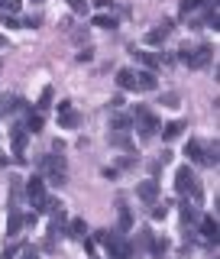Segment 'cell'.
Segmentation results:
<instances>
[{
  "instance_id": "cell-6",
  "label": "cell",
  "mask_w": 220,
  "mask_h": 259,
  "mask_svg": "<svg viewBox=\"0 0 220 259\" xmlns=\"http://www.w3.org/2000/svg\"><path fill=\"white\" fill-rule=\"evenodd\" d=\"M104 249H107V256H110V259H133V243L123 240L120 233H113L110 243H107Z\"/></svg>"
},
{
  "instance_id": "cell-9",
  "label": "cell",
  "mask_w": 220,
  "mask_h": 259,
  "mask_svg": "<svg viewBox=\"0 0 220 259\" xmlns=\"http://www.w3.org/2000/svg\"><path fill=\"white\" fill-rule=\"evenodd\" d=\"M185 156H188L194 165H207V156H204V146H201L198 140H191L188 143V149H185Z\"/></svg>"
},
{
  "instance_id": "cell-36",
  "label": "cell",
  "mask_w": 220,
  "mask_h": 259,
  "mask_svg": "<svg viewBox=\"0 0 220 259\" xmlns=\"http://www.w3.org/2000/svg\"><path fill=\"white\" fill-rule=\"evenodd\" d=\"M23 259H39V253L32 246H26V249H23Z\"/></svg>"
},
{
  "instance_id": "cell-4",
  "label": "cell",
  "mask_w": 220,
  "mask_h": 259,
  "mask_svg": "<svg viewBox=\"0 0 220 259\" xmlns=\"http://www.w3.org/2000/svg\"><path fill=\"white\" fill-rule=\"evenodd\" d=\"M133 123H136V130H140V136L143 140H152L156 136V130H159V120L152 117L146 107H136V113H133Z\"/></svg>"
},
{
  "instance_id": "cell-7",
  "label": "cell",
  "mask_w": 220,
  "mask_h": 259,
  "mask_svg": "<svg viewBox=\"0 0 220 259\" xmlns=\"http://www.w3.org/2000/svg\"><path fill=\"white\" fill-rule=\"evenodd\" d=\"M59 123L65 130H75L81 123V117L75 113V107H71V101H59Z\"/></svg>"
},
{
  "instance_id": "cell-27",
  "label": "cell",
  "mask_w": 220,
  "mask_h": 259,
  "mask_svg": "<svg viewBox=\"0 0 220 259\" xmlns=\"http://www.w3.org/2000/svg\"><path fill=\"white\" fill-rule=\"evenodd\" d=\"M20 4H23V0H0V10H20Z\"/></svg>"
},
{
  "instance_id": "cell-35",
  "label": "cell",
  "mask_w": 220,
  "mask_h": 259,
  "mask_svg": "<svg viewBox=\"0 0 220 259\" xmlns=\"http://www.w3.org/2000/svg\"><path fill=\"white\" fill-rule=\"evenodd\" d=\"M16 253H20V246H7V249H4V259H13Z\"/></svg>"
},
{
  "instance_id": "cell-25",
  "label": "cell",
  "mask_w": 220,
  "mask_h": 259,
  "mask_svg": "<svg viewBox=\"0 0 220 259\" xmlns=\"http://www.w3.org/2000/svg\"><path fill=\"white\" fill-rule=\"evenodd\" d=\"M149 249H152V256H162V253L168 249V243H165V240H152V246H149Z\"/></svg>"
},
{
  "instance_id": "cell-34",
  "label": "cell",
  "mask_w": 220,
  "mask_h": 259,
  "mask_svg": "<svg viewBox=\"0 0 220 259\" xmlns=\"http://www.w3.org/2000/svg\"><path fill=\"white\" fill-rule=\"evenodd\" d=\"M91 59H94L91 49H81V52H78V62H91Z\"/></svg>"
},
{
  "instance_id": "cell-24",
  "label": "cell",
  "mask_w": 220,
  "mask_h": 259,
  "mask_svg": "<svg viewBox=\"0 0 220 259\" xmlns=\"http://www.w3.org/2000/svg\"><path fill=\"white\" fill-rule=\"evenodd\" d=\"M204 4V0H182V16H188V13H194L198 7Z\"/></svg>"
},
{
  "instance_id": "cell-20",
  "label": "cell",
  "mask_w": 220,
  "mask_h": 259,
  "mask_svg": "<svg viewBox=\"0 0 220 259\" xmlns=\"http://www.w3.org/2000/svg\"><path fill=\"white\" fill-rule=\"evenodd\" d=\"M23 130H26V133H39V130H42V113H29V117H26V126H23Z\"/></svg>"
},
{
  "instance_id": "cell-15",
  "label": "cell",
  "mask_w": 220,
  "mask_h": 259,
  "mask_svg": "<svg viewBox=\"0 0 220 259\" xmlns=\"http://www.w3.org/2000/svg\"><path fill=\"white\" fill-rule=\"evenodd\" d=\"M68 237H75V240H87V224L81 221V217H75V221L68 224Z\"/></svg>"
},
{
  "instance_id": "cell-28",
  "label": "cell",
  "mask_w": 220,
  "mask_h": 259,
  "mask_svg": "<svg viewBox=\"0 0 220 259\" xmlns=\"http://www.w3.org/2000/svg\"><path fill=\"white\" fill-rule=\"evenodd\" d=\"M129 123H133V120H129V117H120V113H117V117H113V130H126Z\"/></svg>"
},
{
  "instance_id": "cell-11",
  "label": "cell",
  "mask_w": 220,
  "mask_h": 259,
  "mask_svg": "<svg viewBox=\"0 0 220 259\" xmlns=\"http://www.w3.org/2000/svg\"><path fill=\"white\" fill-rule=\"evenodd\" d=\"M117 84L123 88V91H136V71L133 68H120L117 71Z\"/></svg>"
},
{
  "instance_id": "cell-17",
  "label": "cell",
  "mask_w": 220,
  "mask_h": 259,
  "mask_svg": "<svg viewBox=\"0 0 220 259\" xmlns=\"http://www.w3.org/2000/svg\"><path fill=\"white\" fill-rule=\"evenodd\" d=\"M117 207H120V230H129L133 227V214H129L126 201H117Z\"/></svg>"
},
{
  "instance_id": "cell-5",
  "label": "cell",
  "mask_w": 220,
  "mask_h": 259,
  "mask_svg": "<svg viewBox=\"0 0 220 259\" xmlns=\"http://www.w3.org/2000/svg\"><path fill=\"white\" fill-rule=\"evenodd\" d=\"M39 172H49V178L52 175H65V156L62 152H49V156H39L36 159Z\"/></svg>"
},
{
  "instance_id": "cell-12",
  "label": "cell",
  "mask_w": 220,
  "mask_h": 259,
  "mask_svg": "<svg viewBox=\"0 0 220 259\" xmlns=\"http://www.w3.org/2000/svg\"><path fill=\"white\" fill-rule=\"evenodd\" d=\"M172 29H175V23H172V20H162V23H159V26L152 29V32H149L146 39H149V42H162V39H165L168 32H172Z\"/></svg>"
},
{
  "instance_id": "cell-37",
  "label": "cell",
  "mask_w": 220,
  "mask_h": 259,
  "mask_svg": "<svg viewBox=\"0 0 220 259\" xmlns=\"http://www.w3.org/2000/svg\"><path fill=\"white\" fill-rule=\"evenodd\" d=\"M94 4H97V7L104 10V7H113V0H94Z\"/></svg>"
},
{
  "instance_id": "cell-16",
  "label": "cell",
  "mask_w": 220,
  "mask_h": 259,
  "mask_svg": "<svg viewBox=\"0 0 220 259\" xmlns=\"http://www.w3.org/2000/svg\"><path fill=\"white\" fill-rule=\"evenodd\" d=\"M10 140H13V152H16V156H23V146H26V130H23V126H16Z\"/></svg>"
},
{
  "instance_id": "cell-22",
  "label": "cell",
  "mask_w": 220,
  "mask_h": 259,
  "mask_svg": "<svg viewBox=\"0 0 220 259\" xmlns=\"http://www.w3.org/2000/svg\"><path fill=\"white\" fill-rule=\"evenodd\" d=\"M110 143H113V146H120V149H129V136H126V130H113V133H110Z\"/></svg>"
},
{
  "instance_id": "cell-29",
  "label": "cell",
  "mask_w": 220,
  "mask_h": 259,
  "mask_svg": "<svg viewBox=\"0 0 220 259\" xmlns=\"http://www.w3.org/2000/svg\"><path fill=\"white\" fill-rule=\"evenodd\" d=\"M165 214H168V204H152V217H156V221H162Z\"/></svg>"
},
{
  "instance_id": "cell-38",
  "label": "cell",
  "mask_w": 220,
  "mask_h": 259,
  "mask_svg": "<svg viewBox=\"0 0 220 259\" xmlns=\"http://www.w3.org/2000/svg\"><path fill=\"white\" fill-rule=\"evenodd\" d=\"M4 46H7V39H4V36H0V49H4Z\"/></svg>"
},
{
  "instance_id": "cell-8",
  "label": "cell",
  "mask_w": 220,
  "mask_h": 259,
  "mask_svg": "<svg viewBox=\"0 0 220 259\" xmlns=\"http://www.w3.org/2000/svg\"><path fill=\"white\" fill-rule=\"evenodd\" d=\"M136 194H140V201H146V204H156V198H159V182H156V178H146V182H140Z\"/></svg>"
},
{
  "instance_id": "cell-26",
  "label": "cell",
  "mask_w": 220,
  "mask_h": 259,
  "mask_svg": "<svg viewBox=\"0 0 220 259\" xmlns=\"http://www.w3.org/2000/svg\"><path fill=\"white\" fill-rule=\"evenodd\" d=\"M68 7L75 13H87V0H68Z\"/></svg>"
},
{
  "instance_id": "cell-32",
  "label": "cell",
  "mask_w": 220,
  "mask_h": 259,
  "mask_svg": "<svg viewBox=\"0 0 220 259\" xmlns=\"http://www.w3.org/2000/svg\"><path fill=\"white\" fill-rule=\"evenodd\" d=\"M162 104L165 107H178V94H162Z\"/></svg>"
},
{
  "instance_id": "cell-31",
  "label": "cell",
  "mask_w": 220,
  "mask_h": 259,
  "mask_svg": "<svg viewBox=\"0 0 220 259\" xmlns=\"http://www.w3.org/2000/svg\"><path fill=\"white\" fill-rule=\"evenodd\" d=\"M110 237H113V230H97V243H101V246H107Z\"/></svg>"
},
{
  "instance_id": "cell-30",
  "label": "cell",
  "mask_w": 220,
  "mask_h": 259,
  "mask_svg": "<svg viewBox=\"0 0 220 259\" xmlns=\"http://www.w3.org/2000/svg\"><path fill=\"white\" fill-rule=\"evenodd\" d=\"M49 101H52V88H46L42 97H39V110H46V107H49Z\"/></svg>"
},
{
  "instance_id": "cell-13",
  "label": "cell",
  "mask_w": 220,
  "mask_h": 259,
  "mask_svg": "<svg viewBox=\"0 0 220 259\" xmlns=\"http://www.w3.org/2000/svg\"><path fill=\"white\" fill-rule=\"evenodd\" d=\"M26 224V217L20 214V210L13 207V214H10V221H7V237H16V233H20V227Z\"/></svg>"
},
{
  "instance_id": "cell-23",
  "label": "cell",
  "mask_w": 220,
  "mask_h": 259,
  "mask_svg": "<svg viewBox=\"0 0 220 259\" xmlns=\"http://www.w3.org/2000/svg\"><path fill=\"white\" fill-rule=\"evenodd\" d=\"M94 26H101V29H113V26H117V20H113V16H107V13H97V16H94Z\"/></svg>"
},
{
  "instance_id": "cell-18",
  "label": "cell",
  "mask_w": 220,
  "mask_h": 259,
  "mask_svg": "<svg viewBox=\"0 0 220 259\" xmlns=\"http://www.w3.org/2000/svg\"><path fill=\"white\" fill-rule=\"evenodd\" d=\"M182 130H185L182 120H172V123L162 126V136H165V140H175V136H182Z\"/></svg>"
},
{
  "instance_id": "cell-14",
  "label": "cell",
  "mask_w": 220,
  "mask_h": 259,
  "mask_svg": "<svg viewBox=\"0 0 220 259\" xmlns=\"http://www.w3.org/2000/svg\"><path fill=\"white\" fill-rule=\"evenodd\" d=\"M133 55H136V62L146 65L149 71H152V68H159V55H156V52H143V49H136Z\"/></svg>"
},
{
  "instance_id": "cell-21",
  "label": "cell",
  "mask_w": 220,
  "mask_h": 259,
  "mask_svg": "<svg viewBox=\"0 0 220 259\" xmlns=\"http://www.w3.org/2000/svg\"><path fill=\"white\" fill-rule=\"evenodd\" d=\"M140 246V249H149L152 246V230H136V243H133V249Z\"/></svg>"
},
{
  "instance_id": "cell-1",
  "label": "cell",
  "mask_w": 220,
  "mask_h": 259,
  "mask_svg": "<svg viewBox=\"0 0 220 259\" xmlns=\"http://www.w3.org/2000/svg\"><path fill=\"white\" fill-rule=\"evenodd\" d=\"M210 59H214V49L210 46H198V49L185 46L182 52H178V62L188 65V68H204V65H210Z\"/></svg>"
},
{
  "instance_id": "cell-2",
  "label": "cell",
  "mask_w": 220,
  "mask_h": 259,
  "mask_svg": "<svg viewBox=\"0 0 220 259\" xmlns=\"http://www.w3.org/2000/svg\"><path fill=\"white\" fill-rule=\"evenodd\" d=\"M175 188H178V194H191L194 201H201V185H198V175H194L188 165H182V168H178V175H175Z\"/></svg>"
},
{
  "instance_id": "cell-19",
  "label": "cell",
  "mask_w": 220,
  "mask_h": 259,
  "mask_svg": "<svg viewBox=\"0 0 220 259\" xmlns=\"http://www.w3.org/2000/svg\"><path fill=\"white\" fill-rule=\"evenodd\" d=\"M201 233H204L207 240L217 243V221H214V217H204V221H201Z\"/></svg>"
},
{
  "instance_id": "cell-3",
  "label": "cell",
  "mask_w": 220,
  "mask_h": 259,
  "mask_svg": "<svg viewBox=\"0 0 220 259\" xmlns=\"http://www.w3.org/2000/svg\"><path fill=\"white\" fill-rule=\"evenodd\" d=\"M26 198H29V204L32 207H39V210H49V194H46V182L42 178H29L26 182Z\"/></svg>"
},
{
  "instance_id": "cell-33",
  "label": "cell",
  "mask_w": 220,
  "mask_h": 259,
  "mask_svg": "<svg viewBox=\"0 0 220 259\" xmlns=\"http://www.w3.org/2000/svg\"><path fill=\"white\" fill-rule=\"evenodd\" d=\"M0 23H4V26H7V29H16V26H20V23H16V20H13V16H7V13H4V16H0Z\"/></svg>"
},
{
  "instance_id": "cell-10",
  "label": "cell",
  "mask_w": 220,
  "mask_h": 259,
  "mask_svg": "<svg viewBox=\"0 0 220 259\" xmlns=\"http://www.w3.org/2000/svg\"><path fill=\"white\" fill-rule=\"evenodd\" d=\"M159 81L152 71H136V91H156Z\"/></svg>"
}]
</instances>
